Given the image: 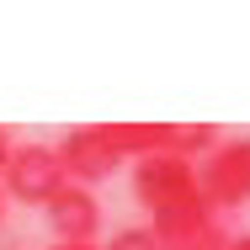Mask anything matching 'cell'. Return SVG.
Listing matches in <instances>:
<instances>
[{
  "label": "cell",
  "instance_id": "obj_11",
  "mask_svg": "<svg viewBox=\"0 0 250 250\" xmlns=\"http://www.w3.org/2000/svg\"><path fill=\"white\" fill-rule=\"evenodd\" d=\"M0 213H5V192H0Z\"/></svg>",
  "mask_w": 250,
  "mask_h": 250
},
{
  "label": "cell",
  "instance_id": "obj_10",
  "mask_svg": "<svg viewBox=\"0 0 250 250\" xmlns=\"http://www.w3.org/2000/svg\"><path fill=\"white\" fill-rule=\"evenodd\" d=\"M53 250H96V245H53Z\"/></svg>",
  "mask_w": 250,
  "mask_h": 250
},
{
  "label": "cell",
  "instance_id": "obj_9",
  "mask_svg": "<svg viewBox=\"0 0 250 250\" xmlns=\"http://www.w3.org/2000/svg\"><path fill=\"white\" fill-rule=\"evenodd\" d=\"M224 250H250V234H240V240L229 234V245H224Z\"/></svg>",
  "mask_w": 250,
  "mask_h": 250
},
{
  "label": "cell",
  "instance_id": "obj_6",
  "mask_svg": "<svg viewBox=\"0 0 250 250\" xmlns=\"http://www.w3.org/2000/svg\"><path fill=\"white\" fill-rule=\"evenodd\" d=\"M224 245H229V229L224 224H208V229H197V234H187V240H176L165 250H224Z\"/></svg>",
  "mask_w": 250,
  "mask_h": 250
},
{
  "label": "cell",
  "instance_id": "obj_1",
  "mask_svg": "<svg viewBox=\"0 0 250 250\" xmlns=\"http://www.w3.org/2000/svg\"><path fill=\"white\" fill-rule=\"evenodd\" d=\"M133 197L149 213V229L160 245H176L187 234H197L208 224H218V213L208 208L197 187V165L181 160V154H144L133 160Z\"/></svg>",
  "mask_w": 250,
  "mask_h": 250
},
{
  "label": "cell",
  "instance_id": "obj_2",
  "mask_svg": "<svg viewBox=\"0 0 250 250\" xmlns=\"http://www.w3.org/2000/svg\"><path fill=\"white\" fill-rule=\"evenodd\" d=\"M197 187H202V197H208L213 213L245 208V202H250V133H240V139H218L213 149L202 154Z\"/></svg>",
  "mask_w": 250,
  "mask_h": 250
},
{
  "label": "cell",
  "instance_id": "obj_8",
  "mask_svg": "<svg viewBox=\"0 0 250 250\" xmlns=\"http://www.w3.org/2000/svg\"><path fill=\"white\" fill-rule=\"evenodd\" d=\"M11 149H16V144H11V133L0 128V176H5V160H11Z\"/></svg>",
  "mask_w": 250,
  "mask_h": 250
},
{
  "label": "cell",
  "instance_id": "obj_3",
  "mask_svg": "<svg viewBox=\"0 0 250 250\" xmlns=\"http://www.w3.org/2000/svg\"><path fill=\"white\" fill-rule=\"evenodd\" d=\"M0 181H5V187H0L5 197L27 202V208H48V197L69 181V176H64L53 144H16L11 160H5V176H0Z\"/></svg>",
  "mask_w": 250,
  "mask_h": 250
},
{
  "label": "cell",
  "instance_id": "obj_4",
  "mask_svg": "<svg viewBox=\"0 0 250 250\" xmlns=\"http://www.w3.org/2000/svg\"><path fill=\"white\" fill-rule=\"evenodd\" d=\"M48 229H53V245H91L101 234V202L91 187H75L64 181L59 192L48 197Z\"/></svg>",
  "mask_w": 250,
  "mask_h": 250
},
{
  "label": "cell",
  "instance_id": "obj_7",
  "mask_svg": "<svg viewBox=\"0 0 250 250\" xmlns=\"http://www.w3.org/2000/svg\"><path fill=\"white\" fill-rule=\"evenodd\" d=\"M106 250H165V245L154 240V234L144 229V224H133V229H117V234H112V245H106Z\"/></svg>",
  "mask_w": 250,
  "mask_h": 250
},
{
  "label": "cell",
  "instance_id": "obj_5",
  "mask_svg": "<svg viewBox=\"0 0 250 250\" xmlns=\"http://www.w3.org/2000/svg\"><path fill=\"white\" fill-rule=\"evenodd\" d=\"M53 154H59V165H64V176L75 181V187H96V181H106L123 160L106 149V139H101V123H91V128H69L59 144H53Z\"/></svg>",
  "mask_w": 250,
  "mask_h": 250
}]
</instances>
